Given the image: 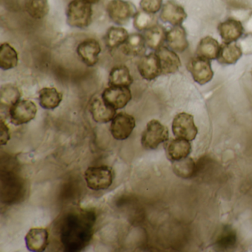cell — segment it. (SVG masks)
Returning a JSON list of instances; mask_svg holds the SVG:
<instances>
[{"instance_id":"8992f818","label":"cell","mask_w":252,"mask_h":252,"mask_svg":"<svg viewBox=\"0 0 252 252\" xmlns=\"http://www.w3.org/2000/svg\"><path fill=\"white\" fill-rule=\"evenodd\" d=\"M172 132L177 138L193 141L198 132L193 116L187 113L176 115L172 122Z\"/></svg>"},{"instance_id":"4fadbf2b","label":"cell","mask_w":252,"mask_h":252,"mask_svg":"<svg viewBox=\"0 0 252 252\" xmlns=\"http://www.w3.org/2000/svg\"><path fill=\"white\" fill-rule=\"evenodd\" d=\"M76 52L87 66L94 67L98 63L101 52V45L95 39H86L78 45Z\"/></svg>"},{"instance_id":"5b68a950","label":"cell","mask_w":252,"mask_h":252,"mask_svg":"<svg viewBox=\"0 0 252 252\" xmlns=\"http://www.w3.org/2000/svg\"><path fill=\"white\" fill-rule=\"evenodd\" d=\"M37 107L32 101L20 100L9 109L11 122L16 126L26 125L36 117Z\"/></svg>"},{"instance_id":"4dcf8cb0","label":"cell","mask_w":252,"mask_h":252,"mask_svg":"<svg viewBox=\"0 0 252 252\" xmlns=\"http://www.w3.org/2000/svg\"><path fill=\"white\" fill-rule=\"evenodd\" d=\"M21 94L20 90L14 85L8 84L1 88V104L11 107L17 101H20Z\"/></svg>"},{"instance_id":"d6a6232c","label":"cell","mask_w":252,"mask_h":252,"mask_svg":"<svg viewBox=\"0 0 252 252\" xmlns=\"http://www.w3.org/2000/svg\"><path fill=\"white\" fill-rule=\"evenodd\" d=\"M163 0H141L140 6L142 11L149 14H155L160 11Z\"/></svg>"},{"instance_id":"d590c367","label":"cell","mask_w":252,"mask_h":252,"mask_svg":"<svg viewBox=\"0 0 252 252\" xmlns=\"http://www.w3.org/2000/svg\"></svg>"},{"instance_id":"3957f363","label":"cell","mask_w":252,"mask_h":252,"mask_svg":"<svg viewBox=\"0 0 252 252\" xmlns=\"http://www.w3.org/2000/svg\"><path fill=\"white\" fill-rule=\"evenodd\" d=\"M88 188L94 191L107 189L113 184L114 172L108 166H91L85 172Z\"/></svg>"},{"instance_id":"5bb4252c","label":"cell","mask_w":252,"mask_h":252,"mask_svg":"<svg viewBox=\"0 0 252 252\" xmlns=\"http://www.w3.org/2000/svg\"><path fill=\"white\" fill-rule=\"evenodd\" d=\"M165 150L167 158L175 162L188 157L191 151V146L188 140L177 138L166 141Z\"/></svg>"},{"instance_id":"ac0fdd59","label":"cell","mask_w":252,"mask_h":252,"mask_svg":"<svg viewBox=\"0 0 252 252\" xmlns=\"http://www.w3.org/2000/svg\"><path fill=\"white\" fill-rule=\"evenodd\" d=\"M218 32L224 42L227 43L234 42L243 34V25L238 20L228 19L218 26Z\"/></svg>"},{"instance_id":"2e32d148","label":"cell","mask_w":252,"mask_h":252,"mask_svg":"<svg viewBox=\"0 0 252 252\" xmlns=\"http://www.w3.org/2000/svg\"><path fill=\"white\" fill-rule=\"evenodd\" d=\"M187 17L184 8L173 1H168L164 4L160 14L162 21L174 26H181Z\"/></svg>"},{"instance_id":"ffe728a7","label":"cell","mask_w":252,"mask_h":252,"mask_svg":"<svg viewBox=\"0 0 252 252\" xmlns=\"http://www.w3.org/2000/svg\"><path fill=\"white\" fill-rule=\"evenodd\" d=\"M146 47L144 36L139 33H133L124 44L122 51L129 57H143L146 53Z\"/></svg>"},{"instance_id":"ba28073f","label":"cell","mask_w":252,"mask_h":252,"mask_svg":"<svg viewBox=\"0 0 252 252\" xmlns=\"http://www.w3.org/2000/svg\"><path fill=\"white\" fill-rule=\"evenodd\" d=\"M110 20L117 25L123 26L135 16V8L132 4L124 0H111L107 6Z\"/></svg>"},{"instance_id":"836d02e7","label":"cell","mask_w":252,"mask_h":252,"mask_svg":"<svg viewBox=\"0 0 252 252\" xmlns=\"http://www.w3.org/2000/svg\"><path fill=\"white\" fill-rule=\"evenodd\" d=\"M1 145H5L9 141L10 136L9 128L7 126L3 120H1Z\"/></svg>"},{"instance_id":"7a4b0ae2","label":"cell","mask_w":252,"mask_h":252,"mask_svg":"<svg viewBox=\"0 0 252 252\" xmlns=\"http://www.w3.org/2000/svg\"><path fill=\"white\" fill-rule=\"evenodd\" d=\"M66 16L69 26L78 29H85L92 22L91 4L86 0H72L67 6Z\"/></svg>"},{"instance_id":"f1b7e54d","label":"cell","mask_w":252,"mask_h":252,"mask_svg":"<svg viewBox=\"0 0 252 252\" xmlns=\"http://www.w3.org/2000/svg\"><path fill=\"white\" fill-rule=\"evenodd\" d=\"M174 173L179 178L188 179L196 173V164L191 158H186L173 162Z\"/></svg>"},{"instance_id":"7c38bea8","label":"cell","mask_w":252,"mask_h":252,"mask_svg":"<svg viewBox=\"0 0 252 252\" xmlns=\"http://www.w3.org/2000/svg\"><path fill=\"white\" fill-rule=\"evenodd\" d=\"M138 70L143 79L152 81L162 74L160 60L156 54L141 57L138 63Z\"/></svg>"},{"instance_id":"8fae6325","label":"cell","mask_w":252,"mask_h":252,"mask_svg":"<svg viewBox=\"0 0 252 252\" xmlns=\"http://www.w3.org/2000/svg\"><path fill=\"white\" fill-rule=\"evenodd\" d=\"M89 110L93 119L97 123H108L116 116V109L105 103L101 95L93 98L90 104Z\"/></svg>"},{"instance_id":"6da1fadb","label":"cell","mask_w":252,"mask_h":252,"mask_svg":"<svg viewBox=\"0 0 252 252\" xmlns=\"http://www.w3.org/2000/svg\"><path fill=\"white\" fill-rule=\"evenodd\" d=\"M95 215L85 209H69L56 225V233L64 252H81L91 243L94 234Z\"/></svg>"},{"instance_id":"e575fe53","label":"cell","mask_w":252,"mask_h":252,"mask_svg":"<svg viewBox=\"0 0 252 252\" xmlns=\"http://www.w3.org/2000/svg\"><path fill=\"white\" fill-rule=\"evenodd\" d=\"M87 2H89L90 4L93 5V4H96L98 3V2H100L101 0H86Z\"/></svg>"},{"instance_id":"d6986e66","label":"cell","mask_w":252,"mask_h":252,"mask_svg":"<svg viewBox=\"0 0 252 252\" xmlns=\"http://www.w3.org/2000/svg\"><path fill=\"white\" fill-rule=\"evenodd\" d=\"M166 41L169 48L176 52H184L189 47L187 32L181 26H175L166 32Z\"/></svg>"},{"instance_id":"4316f807","label":"cell","mask_w":252,"mask_h":252,"mask_svg":"<svg viewBox=\"0 0 252 252\" xmlns=\"http://www.w3.org/2000/svg\"><path fill=\"white\" fill-rule=\"evenodd\" d=\"M126 29L120 27H112L107 31L106 34V45L110 49H114L123 45L129 37Z\"/></svg>"},{"instance_id":"83f0119b","label":"cell","mask_w":252,"mask_h":252,"mask_svg":"<svg viewBox=\"0 0 252 252\" xmlns=\"http://www.w3.org/2000/svg\"><path fill=\"white\" fill-rule=\"evenodd\" d=\"M26 10L35 20H42L49 12L48 0H26Z\"/></svg>"},{"instance_id":"9a60e30c","label":"cell","mask_w":252,"mask_h":252,"mask_svg":"<svg viewBox=\"0 0 252 252\" xmlns=\"http://www.w3.org/2000/svg\"><path fill=\"white\" fill-rule=\"evenodd\" d=\"M25 240L31 252H44L49 244V232L46 228H33L26 234Z\"/></svg>"},{"instance_id":"52a82bcc","label":"cell","mask_w":252,"mask_h":252,"mask_svg":"<svg viewBox=\"0 0 252 252\" xmlns=\"http://www.w3.org/2000/svg\"><path fill=\"white\" fill-rule=\"evenodd\" d=\"M187 69L191 73L194 82L199 85H206L213 78L214 73L210 62L203 57L197 56L191 58L187 64Z\"/></svg>"},{"instance_id":"1f68e13d","label":"cell","mask_w":252,"mask_h":252,"mask_svg":"<svg viewBox=\"0 0 252 252\" xmlns=\"http://www.w3.org/2000/svg\"><path fill=\"white\" fill-rule=\"evenodd\" d=\"M134 27L139 32H146L153 26L157 25V20L154 14L145 11H138L134 16Z\"/></svg>"},{"instance_id":"603a6c76","label":"cell","mask_w":252,"mask_h":252,"mask_svg":"<svg viewBox=\"0 0 252 252\" xmlns=\"http://www.w3.org/2000/svg\"><path fill=\"white\" fill-rule=\"evenodd\" d=\"M243 55L241 48L234 42L222 44L220 49L218 60L220 64H234Z\"/></svg>"},{"instance_id":"f546056e","label":"cell","mask_w":252,"mask_h":252,"mask_svg":"<svg viewBox=\"0 0 252 252\" xmlns=\"http://www.w3.org/2000/svg\"><path fill=\"white\" fill-rule=\"evenodd\" d=\"M237 243V234L230 226H225L215 241V247L220 251L232 249Z\"/></svg>"},{"instance_id":"cb8c5ba5","label":"cell","mask_w":252,"mask_h":252,"mask_svg":"<svg viewBox=\"0 0 252 252\" xmlns=\"http://www.w3.org/2000/svg\"><path fill=\"white\" fill-rule=\"evenodd\" d=\"M144 36L147 48L158 51L166 41V32L162 26L156 25L146 31Z\"/></svg>"},{"instance_id":"484cf974","label":"cell","mask_w":252,"mask_h":252,"mask_svg":"<svg viewBox=\"0 0 252 252\" xmlns=\"http://www.w3.org/2000/svg\"><path fill=\"white\" fill-rule=\"evenodd\" d=\"M19 57L16 50L8 43L0 47V66L3 70H11L18 65Z\"/></svg>"},{"instance_id":"30bf717a","label":"cell","mask_w":252,"mask_h":252,"mask_svg":"<svg viewBox=\"0 0 252 252\" xmlns=\"http://www.w3.org/2000/svg\"><path fill=\"white\" fill-rule=\"evenodd\" d=\"M103 100L116 110L126 107L132 99V93L127 87H112L106 88L101 94Z\"/></svg>"},{"instance_id":"9c48e42d","label":"cell","mask_w":252,"mask_h":252,"mask_svg":"<svg viewBox=\"0 0 252 252\" xmlns=\"http://www.w3.org/2000/svg\"><path fill=\"white\" fill-rule=\"evenodd\" d=\"M135 127L133 116L125 113H120L115 116L110 125L111 135L118 141L127 139Z\"/></svg>"},{"instance_id":"44dd1931","label":"cell","mask_w":252,"mask_h":252,"mask_svg":"<svg viewBox=\"0 0 252 252\" xmlns=\"http://www.w3.org/2000/svg\"><path fill=\"white\" fill-rule=\"evenodd\" d=\"M133 82V78L126 66H115L109 76V86L127 87L129 88Z\"/></svg>"},{"instance_id":"277c9868","label":"cell","mask_w":252,"mask_h":252,"mask_svg":"<svg viewBox=\"0 0 252 252\" xmlns=\"http://www.w3.org/2000/svg\"><path fill=\"white\" fill-rule=\"evenodd\" d=\"M169 139V130L159 121L153 119L147 123L141 135V145L146 150H156Z\"/></svg>"},{"instance_id":"7402d4cb","label":"cell","mask_w":252,"mask_h":252,"mask_svg":"<svg viewBox=\"0 0 252 252\" xmlns=\"http://www.w3.org/2000/svg\"><path fill=\"white\" fill-rule=\"evenodd\" d=\"M63 98V94L54 88H44L39 93V104L45 110L57 108L61 104Z\"/></svg>"},{"instance_id":"e0dca14e","label":"cell","mask_w":252,"mask_h":252,"mask_svg":"<svg viewBox=\"0 0 252 252\" xmlns=\"http://www.w3.org/2000/svg\"><path fill=\"white\" fill-rule=\"evenodd\" d=\"M161 67L162 74L176 73L181 66V60L175 51L162 46L156 52Z\"/></svg>"},{"instance_id":"d4e9b609","label":"cell","mask_w":252,"mask_h":252,"mask_svg":"<svg viewBox=\"0 0 252 252\" xmlns=\"http://www.w3.org/2000/svg\"><path fill=\"white\" fill-rule=\"evenodd\" d=\"M220 49V46L216 39L211 36H206L197 45V55L208 60H215L218 59Z\"/></svg>"}]
</instances>
